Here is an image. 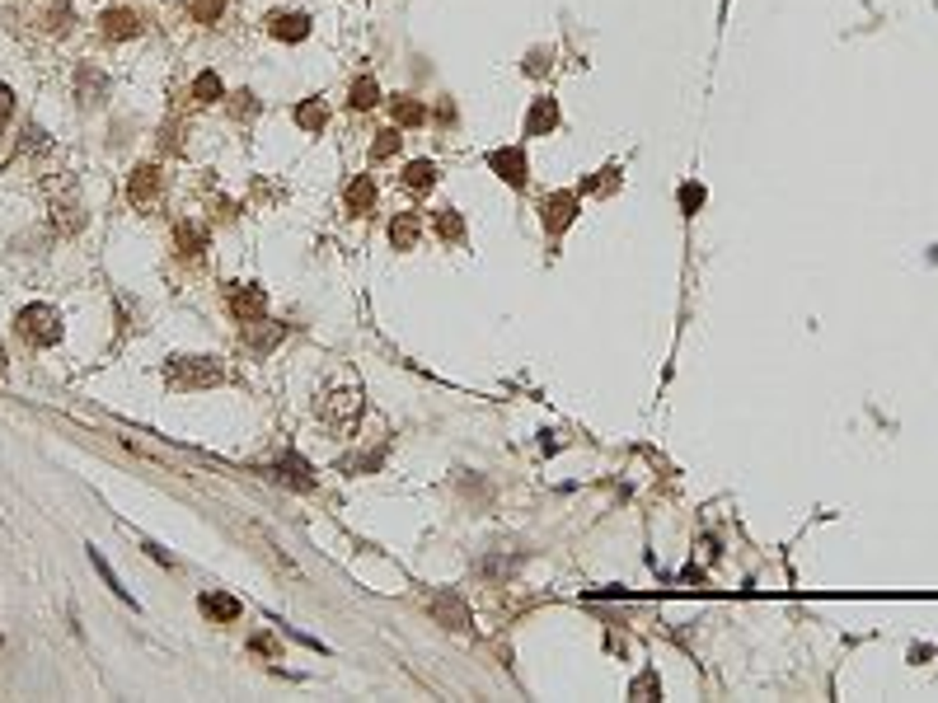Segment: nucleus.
Listing matches in <instances>:
<instances>
[{
    "instance_id": "obj_12",
    "label": "nucleus",
    "mask_w": 938,
    "mask_h": 703,
    "mask_svg": "<svg viewBox=\"0 0 938 703\" xmlns=\"http://www.w3.org/2000/svg\"><path fill=\"white\" fill-rule=\"evenodd\" d=\"M155 192H160V169H155V165H141L137 174L127 178V198H131V202L146 207V202H155Z\"/></svg>"
},
{
    "instance_id": "obj_29",
    "label": "nucleus",
    "mask_w": 938,
    "mask_h": 703,
    "mask_svg": "<svg viewBox=\"0 0 938 703\" xmlns=\"http://www.w3.org/2000/svg\"><path fill=\"white\" fill-rule=\"evenodd\" d=\"M699 207H704V188L699 184H685L681 188V211H685V216H695Z\"/></svg>"
},
{
    "instance_id": "obj_20",
    "label": "nucleus",
    "mask_w": 938,
    "mask_h": 703,
    "mask_svg": "<svg viewBox=\"0 0 938 703\" xmlns=\"http://www.w3.org/2000/svg\"><path fill=\"white\" fill-rule=\"evenodd\" d=\"M221 94H225V85H221L217 71H202V75L193 80V99L197 104H221Z\"/></svg>"
},
{
    "instance_id": "obj_23",
    "label": "nucleus",
    "mask_w": 938,
    "mask_h": 703,
    "mask_svg": "<svg viewBox=\"0 0 938 703\" xmlns=\"http://www.w3.org/2000/svg\"><path fill=\"white\" fill-rule=\"evenodd\" d=\"M324 122H328V108L319 99H305L301 108H296V127H305V132H319Z\"/></svg>"
},
{
    "instance_id": "obj_16",
    "label": "nucleus",
    "mask_w": 938,
    "mask_h": 703,
    "mask_svg": "<svg viewBox=\"0 0 938 703\" xmlns=\"http://www.w3.org/2000/svg\"><path fill=\"white\" fill-rule=\"evenodd\" d=\"M390 113H394V127H422L427 122V108L418 99H408V94L390 99Z\"/></svg>"
},
{
    "instance_id": "obj_11",
    "label": "nucleus",
    "mask_w": 938,
    "mask_h": 703,
    "mask_svg": "<svg viewBox=\"0 0 938 703\" xmlns=\"http://www.w3.org/2000/svg\"><path fill=\"white\" fill-rule=\"evenodd\" d=\"M558 127V104L554 99H535L525 113V137H549Z\"/></svg>"
},
{
    "instance_id": "obj_13",
    "label": "nucleus",
    "mask_w": 938,
    "mask_h": 703,
    "mask_svg": "<svg viewBox=\"0 0 938 703\" xmlns=\"http://www.w3.org/2000/svg\"><path fill=\"white\" fill-rule=\"evenodd\" d=\"M422 235V221H418V211H399V216L390 221V244L394 249H414Z\"/></svg>"
},
{
    "instance_id": "obj_27",
    "label": "nucleus",
    "mask_w": 938,
    "mask_h": 703,
    "mask_svg": "<svg viewBox=\"0 0 938 703\" xmlns=\"http://www.w3.org/2000/svg\"><path fill=\"white\" fill-rule=\"evenodd\" d=\"M634 699H662V680H657V670H643L634 684H629Z\"/></svg>"
},
{
    "instance_id": "obj_26",
    "label": "nucleus",
    "mask_w": 938,
    "mask_h": 703,
    "mask_svg": "<svg viewBox=\"0 0 938 703\" xmlns=\"http://www.w3.org/2000/svg\"><path fill=\"white\" fill-rule=\"evenodd\" d=\"M188 14H193V24H217L225 14V0H188Z\"/></svg>"
},
{
    "instance_id": "obj_30",
    "label": "nucleus",
    "mask_w": 938,
    "mask_h": 703,
    "mask_svg": "<svg viewBox=\"0 0 938 703\" xmlns=\"http://www.w3.org/2000/svg\"><path fill=\"white\" fill-rule=\"evenodd\" d=\"M277 338H282V324H268V329H263L258 338H249V348H254V352H268Z\"/></svg>"
},
{
    "instance_id": "obj_9",
    "label": "nucleus",
    "mask_w": 938,
    "mask_h": 703,
    "mask_svg": "<svg viewBox=\"0 0 938 703\" xmlns=\"http://www.w3.org/2000/svg\"><path fill=\"white\" fill-rule=\"evenodd\" d=\"M268 34L282 38V43H305L310 38V20H305V14H296V10L291 14L277 10V14H268Z\"/></svg>"
},
{
    "instance_id": "obj_14",
    "label": "nucleus",
    "mask_w": 938,
    "mask_h": 703,
    "mask_svg": "<svg viewBox=\"0 0 938 703\" xmlns=\"http://www.w3.org/2000/svg\"><path fill=\"white\" fill-rule=\"evenodd\" d=\"M197 605H202V614H207V619H217V624H235V619H240V600H235V596L207 591Z\"/></svg>"
},
{
    "instance_id": "obj_15",
    "label": "nucleus",
    "mask_w": 938,
    "mask_h": 703,
    "mask_svg": "<svg viewBox=\"0 0 938 703\" xmlns=\"http://www.w3.org/2000/svg\"><path fill=\"white\" fill-rule=\"evenodd\" d=\"M371 207H375V184H371L367 174H357L352 184H348V211H352V216H367Z\"/></svg>"
},
{
    "instance_id": "obj_21",
    "label": "nucleus",
    "mask_w": 938,
    "mask_h": 703,
    "mask_svg": "<svg viewBox=\"0 0 938 703\" xmlns=\"http://www.w3.org/2000/svg\"><path fill=\"white\" fill-rule=\"evenodd\" d=\"M174 244H178V254H202L207 249V230H202V225H193V221H184L174 230Z\"/></svg>"
},
{
    "instance_id": "obj_10",
    "label": "nucleus",
    "mask_w": 938,
    "mask_h": 703,
    "mask_svg": "<svg viewBox=\"0 0 938 703\" xmlns=\"http://www.w3.org/2000/svg\"><path fill=\"white\" fill-rule=\"evenodd\" d=\"M272 479L301 488V493H310V488H315V473H310V465L301 460V455H282V460L272 465Z\"/></svg>"
},
{
    "instance_id": "obj_32",
    "label": "nucleus",
    "mask_w": 938,
    "mask_h": 703,
    "mask_svg": "<svg viewBox=\"0 0 938 703\" xmlns=\"http://www.w3.org/2000/svg\"><path fill=\"white\" fill-rule=\"evenodd\" d=\"M235 99H240V104H235V118H254V113H258L254 94H235Z\"/></svg>"
},
{
    "instance_id": "obj_22",
    "label": "nucleus",
    "mask_w": 938,
    "mask_h": 703,
    "mask_svg": "<svg viewBox=\"0 0 938 703\" xmlns=\"http://www.w3.org/2000/svg\"><path fill=\"white\" fill-rule=\"evenodd\" d=\"M399 145H404L399 127H385V132H375V141H371V160H375V165H381V160L399 155Z\"/></svg>"
},
{
    "instance_id": "obj_6",
    "label": "nucleus",
    "mask_w": 938,
    "mask_h": 703,
    "mask_svg": "<svg viewBox=\"0 0 938 703\" xmlns=\"http://www.w3.org/2000/svg\"><path fill=\"white\" fill-rule=\"evenodd\" d=\"M488 165H493V174H498L502 184L525 188V155L516 151V145H507V151H493V155H488Z\"/></svg>"
},
{
    "instance_id": "obj_1",
    "label": "nucleus",
    "mask_w": 938,
    "mask_h": 703,
    "mask_svg": "<svg viewBox=\"0 0 938 703\" xmlns=\"http://www.w3.org/2000/svg\"><path fill=\"white\" fill-rule=\"evenodd\" d=\"M225 380V366L217 356H174L164 366V385L178 389V394H193V389H207V385H221Z\"/></svg>"
},
{
    "instance_id": "obj_17",
    "label": "nucleus",
    "mask_w": 938,
    "mask_h": 703,
    "mask_svg": "<svg viewBox=\"0 0 938 703\" xmlns=\"http://www.w3.org/2000/svg\"><path fill=\"white\" fill-rule=\"evenodd\" d=\"M375 104H381V90H375V80H371V75L352 80V90H348V108L367 113V108H375Z\"/></svg>"
},
{
    "instance_id": "obj_2",
    "label": "nucleus",
    "mask_w": 938,
    "mask_h": 703,
    "mask_svg": "<svg viewBox=\"0 0 938 703\" xmlns=\"http://www.w3.org/2000/svg\"><path fill=\"white\" fill-rule=\"evenodd\" d=\"M319 422H328L334 432H352L357 427V418H361V394L357 389H328V394L319 399Z\"/></svg>"
},
{
    "instance_id": "obj_4",
    "label": "nucleus",
    "mask_w": 938,
    "mask_h": 703,
    "mask_svg": "<svg viewBox=\"0 0 938 703\" xmlns=\"http://www.w3.org/2000/svg\"><path fill=\"white\" fill-rule=\"evenodd\" d=\"M578 192H554V198H545V207H540V221H545V230L549 235H564L572 216H578Z\"/></svg>"
},
{
    "instance_id": "obj_25",
    "label": "nucleus",
    "mask_w": 938,
    "mask_h": 703,
    "mask_svg": "<svg viewBox=\"0 0 938 703\" xmlns=\"http://www.w3.org/2000/svg\"><path fill=\"white\" fill-rule=\"evenodd\" d=\"M90 563H94V572H99V577H104V582L113 586V596H118V600H131V591H127V586L118 582V572L108 567V558H104V553H99V549H90Z\"/></svg>"
},
{
    "instance_id": "obj_7",
    "label": "nucleus",
    "mask_w": 938,
    "mask_h": 703,
    "mask_svg": "<svg viewBox=\"0 0 938 703\" xmlns=\"http://www.w3.org/2000/svg\"><path fill=\"white\" fill-rule=\"evenodd\" d=\"M432 614H437L446 629H469V624H474V619H469V605L460 600L455 591H437V596H432Z\"/></svg>"
},
{
    "instance_id": "obj_3",
    "label": "nucleus",
    "mask_w": 938,
    "mask_h": 703,
    "mask_svg": "<svg viewBox=\"0 0 938 703\" xmlns=\"http://www.w3.org/2000/svg\"><path fill=\"white\" fill-rule=\"evenodd\" d=\"M20 333L28 342H38V348H52V342L61 338V315L52 305H24L20 309Z\"/></svg>"
},
{
    "instance_id": "obj_31",
    "label": "nucleus",
    "mask_w": 938,
    "mask_h": 703,
    "mask_svg": "<svg viewBox=\"0 0 938 703\" xmlns=\"http://www.w3.org/2000/svg\"><path fill=\"white\" fill-rule=\"evenodd\" d=\"M10 113H14V90L5 85V80H0V122H5Z\"/></svg>"
},
{
    "instance_id": "obj_5",
    "label": "nucleus",
    "mask_w": 938,
    "mask_h": 703,
    "mask_svg": "<svg viewBox=\"0 0 938 703\" xmlns=\"http://www.w3.org/2000/svg\"><path fill=\"white\" fill-rule=\"evenodd\" d=\"M230 315H235L240 324H263V315H268V296H263L258 286H235L230 291Z\"/></svg>"
},
{
    "instance_id": "obj_28",
    "label": "nucleus",
    "mask_w": 938,
    "mask_h": 703,
    "mask_svg": "<svg viewBox=\"0 0 938 703\" xmlns=\"http://www.w3.org/2000/svg\"><path fill=\"white\" fill-rule=\"evenodd\" d=\"M615 184H619V169H601L596 178H587V184H582V192H611Z\"/></svg>"
},
{
    "instance_id": "obj_18",
    "label": "nucleus",
    "mask_w": 938,
    "mask_h": 703,
    "mask_svg": "<svg viewBox=\"0 0 938 703\" xmlns=\"http://www.w3.org/2000/svg\"><path fill=\"white\" fill-rule=\"evenodd\" d=\"M432 225H437V235L446 239V244H455V239H465V216H460L455 207H441L437 216H432Z\"/></svg>"
},
{
    "instance_id": "obj_8",
    "label": "nucleus",
    "mask_w": 938,
    "mask_h": 703,
    "mask_svg": "<svg viewBox=\"0 0 938 703\" xmlns=\"http://www.w3.org/2000/svg\"><path fill=\"white\" fill-rule=\"evenodd\" d=\"M99 28H104V38H108V43H127V38H137V34H141V20H137L131 10H104Z\"/></svg>"
},
{
    "instance_id": "obj_19",
    "label": "nucleus",
    "mask_w": 938,
    "mask_h": 703,
    "mask_svg": "<svg viewBox=\"0 0 938 703\" xmlns=\"http://www.w3.org/2000/svg\"><path fill=\"white\" fill-rule=\"evenodd\" d=\"M437 184V165L432 160H414V165L404 169V188H414V192H427Z\"/></svg>"
},
{
    "instance_id": "obj_24",
    "label": "nucleus",
    "mask_w": 938,
    "mask_h": 703,
    "mask_svg": "<svg viewBox=\"0 0 938 703\" xmlns=\"http://www.w3.org/2000/svg\"><path fill=\"white\" fill-rule=\"evenodd\" d=\"M104 90H108L104 75L90 71V66H80V104H99V99H104Z\"/></svg>"
}]
</instances>
